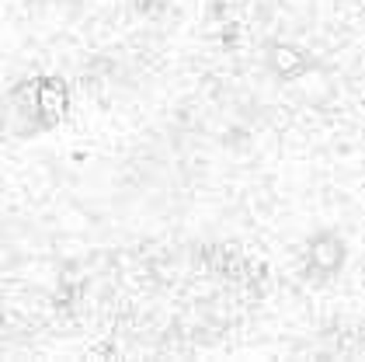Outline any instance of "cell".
Here are the masks:
<instances>
[{
    "label": "cell",
    "instance_id": "obj_1",
    "mask_svg": "<svg viewBox=\"0 0 365 362\" xmlns=\"http://www.w3.org/2000/svg\"><path fill=\"white\" fill-rule=\"evenodd\" d=\"M73 84L53 70H35L0 91V136L7 143H38L59 133L73 115Z\"/></svg>",
    "mask_w": 365,
    "mask_h": 362
},
{
    "label": "cell",
    "instance_id": "obj_2",
    "mask_svg": "<svg viewBox=\"0 0 365 362\" xmlns=\"http://www.w3.org/2000/svg\"><path fill=\"white\" fill-rule=\"evenodd\" d=\"M348 265V241L344 233H337L331 226L309 233L307 244H303V278L324 286V282H334Z\"/></svg>",
    "mask_w": 365,
    "mask_h": 362
},
{
    "label": "cell",
    "instance_id": "obj_3",
    "mask_svg": "<svg viewBox=\"0 0 365 362\" xmlns=\"http://www.w3.org/2000/svg\"><path fill=\"white\" fill-rule=\"evenodd\" d=\"M264 66H268V74L282 84H292V81H303L309 74V66H313V59H309L307 49H299V46H292V42H268L264 46Z\"/></svg>",
    "mask_w": 365,
    "mask_h": 362
},
{
    "label": "cell",
    "instance_id": "obj_4",
    "mask_svg": "<svg viewBox=\"0 0 365 362\" xmlns=\"http://www.w3.org/2000/svg\"><path fill=\"white\" fill-rule=\"evenodd\" d=\"M0 18H4V7H0Z\"/></svg>",
    "mask_w": 365,
    "mask_h": 362
}]
</instances>
